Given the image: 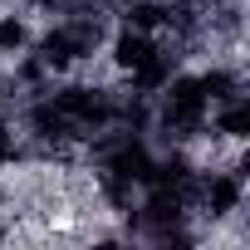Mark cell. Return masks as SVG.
Returning a JSON list of instances; mask_svg holds the SVG:
<instances>
[{
	"mask_svg": "<svg viewBox=\"0 0 250 250\" xmlns=\"http://www.w3.org/2000/svg\"><path fill=\"white\" fill-rule=\"evenodd\" d=\"M167 79H172V64H167L162 54H152V59H143V64L133 69V88H138V93H157Z\"/></svg>",
	"mask_w": 250,
	"mask_h": 250,
	"instance_id": "cell-5",
	"label": "cell"
},
{
	"mask_svg": "<svg viewBox=\"0 0 250 250\" xmlns=\"http://www.w3.org/2000/svg\"><path fill=\"white\" fill-rule=\"evenodd\" d=\"M245 128H250L245 103H240V98H226V108H221V118H216V133H226V138H245Z\"/></svg>",
	"mask_w": 250,
	"mask_h": 250,
	"instance_id": "cell-7",
	"label": "cell"
},
{
	"mask_svg": "<svg viewBox=\"0 0 250 250\" xmlns=\"http://www.w3.org/2000/svg\"><path fill=\"white\" fill-rule=\"evenodd\" d=\"M10 152V138H5V123H0V157Z\"/></svg>",
	"mask_w": 250,
	"mask_h": 250,
	"instance_id": "cell-11",
	"label": "cell"
},
{
	"mask_svg": "<svg viewBox=\"0 0 250 250\" xmlns=\"http://www.w3.org/2000/svg\"><path fill=\"white\" fill-rule=\"evenodd\" d=\"M162 20H167V10H162V5H152V0H143V5H133V10H128V30H143V35H152Z\"/></svg>",
	"mask_w": 250,
	"mask_h": 250,
	"instance_id": "cell-8",
	"label": "cell"
},
{
	"mask_svg": "<svg viewBox=\"0 0 250 250\" xmlns=\"http://www.w3.org/2000/svg\"><path fill=\"white\" fill-rule=\"evenodd\" d=\"M201 88H206V98H240L235 93V74H226V69H211V74H201Z\"/></svg>",
	"mask_w": 250,
	"mask_h": 250,
	"instance_id": "cell-9",
	"label": "cell"
},
{
	"mask_svg": "<svg viewBox=\"0 0 250 250\" xmlns=\"http://www.w3.org/2000/svg\"><path fill=\"white\" fill-rule=\"evenodd\" d=\"M30 123H35V133H40V138H49V143H54V138H69V128H74V123H69L54 103H40V108L30 113Z\"/></svg>",
	"mask_w": 250,
	"mask_h": 250,
	"instance_id": "cell-6",
	"label": "cell"
},
{
	"mask_svg": "<svg viewBox=\"0 0 250 250\" xmlns=\"http://www.w3.org/2000/svg\"><path fill=\"white\" fill-rule=\"evenodd\" d=\"M54 108L69 118V123H83V128H103V123L113 118V108H108V98L103 93H93V88H79V83H69V88H59V98H54Z\"/></svg>",
	"mask_w": 250,
	"mask_h": 250,
	"instance_id": "cell-2",
	"label": "cell"
},
{
	"mask_svg": "<svg viewBox=\"0 0 250 250\" xmlns=\"http://www.w3.org/2000/svg\"><path fill=\"white\" fill-rule=\"evenodd\" d=\"M206 206H211V216H230V211L240 206V177H235V172L211 177V182H206Z\"/></svg>",
	"mask_w": 250,
	"mask_h": 250,
	"instance_id": "cell-4",
	"label": "cell"
},
{
	"mask_svg": "<svg viewBox=\"0 0 250 250\" xmlns=\"http://www.w3.org/2000/svg\"><path fill=\"white\" fill-rule=\"evenodd\" d=\"M25 40H30L25 20H15V15H0V49H5V54H15V49H25Z\"/></svg>",
	"mask_w": 250,
	"mask_h": 250,
	"instance_id": "cell-10",
	"label": "cell"
},
{
	"mask_svg": "<svg viewBox=\"0 0 250 250\" xmlns=\"http://www.w3.org/2000/svg\"><path fill=\"white\" fill-rule=\"evenodd\" d=\"M201 113H206V88H201V79H177L172 88H167V128H177V133H191V128H201Z\"/></svg>",
	"mask_w": 250,
	"mask_h": 250,
	"instance_id": "cell-1",
	"label": "cell"
},
{
	"mask_svg": "<svg viewBox=\"0 0 250 250\" xmlns=\"http://www.w3.org/2000/svg\"><path fill=\"white\" fill-rule=\"evenodd\" d=\"M152 54H157V44H152V35H143V30H123V35L113 40V64L128 69V74H133L143 59H152Z\"/></svg>",
	"mask_w": 250,
	"mask_h": 250,
	"instance_id": "cell-3",
	"label": "cell"
}]
</instances>
